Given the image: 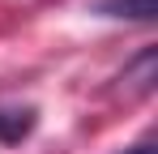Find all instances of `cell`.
<instances>
[{
    "mask_svg": "<svg viewBox=\"0 0 158 154\" xmlns=\"http://www.w3.org/2000/svg\"><path fill=\"white\" fill-rule=\"evenodd\" d=\"M154 60H158L154 51H141V56H137V64H132V69H124V81H132V86L145 94V90L154 86Z\"/></svg>",
    "mask_w": 158,
    "mask_h": 154,
    "instance_id": "cell-3",
    "label": "cell"
},
{
    "mask_svg": "<svg viewBox=\"0 0 158 154\" xmlns=\"http://www.w3.org/2000/svg\"><path fill=\"white\" fill-rule=\"evenodd\" d=\"M94 13H103V17H124V22H154L158 0H94Z\"/></svg>",
    "mask_w": 158,
    "mask_h": 154,
    "instance_id": "cell-1",
    "label": "cell"
},
{
    "mask_svg": "<svg viewBox=\"0 0 158 154\" xmlns=\"http://www.w3.org/2000/svg\"><path fill=\"white\" fill-rule=\"evenodd\" d=\"M34 128V107H0V141L13 146Z\"/></svg>",
    "mask_w": 158,
    "mask_h": 154,
    "instance_id": "cell-2",
    "label": "cell"
},
{
    "mask_svg": "<svg viewBox=\"0 0 158 154\" xmlns=\"http://www.w3.org/2000/svg\"><path fill=\"white\" fill-rule=\"evenodd\" d=\"M120 154H158L154 141H137V146H128V150H120Z\"/></svg>",
    "mask_w": 158,
    "mask_h": 154,
    "instance_id": "cell-4",
    "label": "cell"
}]
</instances>
